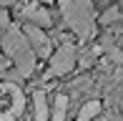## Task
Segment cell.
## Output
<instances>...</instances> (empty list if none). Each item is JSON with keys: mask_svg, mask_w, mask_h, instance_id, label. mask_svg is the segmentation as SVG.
Masks as SVG:
<instances>
[{"mask_svg": "<svg viewBox=\"0 0 123 121\" xmlns=\"http://www.w3.org/2000/svg\"><path fill=\"white\" fill-rule=\"evenodd\" d=\"M0 46H3V51L8 53L10 58H13L18 73H23V76L33 73V68H35V51L30 48L28 35L20 28H8L5 35H3V40H0Z\"/></svg>", "mask_w": 123, "mask_h": 121, "instance_id": "obj_1", "label": "cell"}, {"mask_svg": "<svg viewBox=\"0 0 123 121\" xmlns=\"http://www.w3.org/2000/svg\"><path fill=\"white\" fill-rule=\"evenodd\" d=\"M63 15L80 38H88L93 33V18L86 0H63Z\"/></svg>", "mask_w": 123, "mask_h": 121, "instance_id": "obj_2", "label": "cell"}, {"mask_svg": "<svg viewBox=\"0 0 123 121\" xmlns=\"http://www.w3.org/2000/svg\"><path fill=\"white\" fill-rule=\"evenodd\" d=\"M23 111V91L13 83H0V121H10Z\"/></svg>", "mask_w": 123, "mask_h": 121, "instance_id": "obj_3", "label": "cell"}, {"mask_svg": "<svg viewBox=\"0 0 123 121\" xmlns=\"http://www.w3.org/2000/svg\"><path fill=\"white\" fill-rule=\"evenodd\" d=\"M73 66H75V51L70 46H63L60 51H55L53 60H50V73L53 76H63V73H68Z\"/></svg>", "mask_w": 123, "mask_h": 121, "instance_id": "obj_4", "label": "cell"}, {"mask_svg": "<svg viewBox=\"0 0 123 121\" xmlns=\"http://www.w3.org/2000/svg\"><path fill=\"white\" fill-rule=\"evenodd\" d=\"M23 33H25L28 38H30L28 43H30V48L35 51V56H45V53L50 51V38H48V35H43V33L38 30V28L28 25V28H25Z\"/></svg>", "mask_w": 123, "mask_h": 121, "instance_id": "obj_5", "label": "cell"}, {"mask_svg": "<svg viewBox=\"0 0 123 121\" xmlns=\"http://www.w3.org/2000/svg\"><path fill=\"white\" fill-rule=\"evenodd\" d=\"M23 18L30 20V23H35V25H50L53 23V20H50V13L43 8V5H30V8H25Z\"/></svg>", "mask_w": 123, "mask_h": 121, "instance_id": "obj_6", "label": "cell"}, {"mask_svg": "<svg viewBox=\"0 0 123 121\" xmlns=\"http://www.w3.org/2000/svg\"><path fill=\"white\" fill-rule=\"evenodd\" d=\"M35 121H48V103L40 91L35 93Z\"/></svg>", "mask_w": 123, "mask_h": 121, "instance_id": "obj_7", "label": "cell"}, {"mask_svg": "<svg viewBox=\"0 0 123 121\" xmlns=\"http://www.w3.org/2000/svg\"><path fill=\"white\" fill-rule=\"evenodd\" d=\"M98 111H100V103H98V101H91V103L80 111L78 121H91V116H93V114H98Z\"/></svg>", "mask_w": 123, "mask_h": 121, "instance_id": "obj_8", "label": "cell"}, {"mask_svg": "<svg viewBox=\"0 0 123 121\" xmlns=\"http://www.w3.org/2000/svg\"><path fill=\"white\" fill-rule=\"evenodd\" d=\"M55 101H58V103H55V111H53V121H63L65 119V101H68V98L58 96Z\"/></svg>", "mask_w": 123, "mask_h": 121, "instance_id": "obj_9", "label": "cell"}, {"mask_svg": "<svg viewBox=\"0 0 123 121\" xmlns=\"http://www.w3.org/2000/svg\"><path fill=\"white\" fill-rule=\"evenodd\" d=\"M10 28V20H8V13H5L3 8H0V40H3V35H5V30Z\"/></svg>", "mask_w": 123, "mask_h": 121, "instance_id": "obj_10", "label": "cell"}, {"mask_svg": "<svg viewBox=\"0 0 123 121\" xmlns=\"http://www.w3.org/2000/svg\"><path fill=\"white\" fill-rule=\"evenodd\" d=\"M5 66H8V63H5V58L0 56V76H3V71H5Z\"/></svg>", "mask_w": 123, "mask_h": 121, "instance_id": "obj_11", "label": "cell"}, {"mask_svg": "<svg viewBox=\"0 0 123 121\" xmlns=\"http://www.w3.org/2000/svg\"><path fill=\"white\" fill-rule=\"evenodd\" d=\"M15 0H0V5H13Z\"/></svg>", "mask_w": 123, "mask_h": 121, "instance_id": "obj_12", "label": "cell"}, {"mask_svg": "<svg viewBox=\"0 0 123 121\" xmlns=\"http://www.w3.org/2000/svg\"><path fill=\"white\" fill-rule=\"evenodd\" d=\"M38 3H40V5H43V3H50V0H38Z\"/></svg>", "mask_w": 123, "mask_h": 121, "instance_id": "obj_13", "label": "cell"}]
</instances>
